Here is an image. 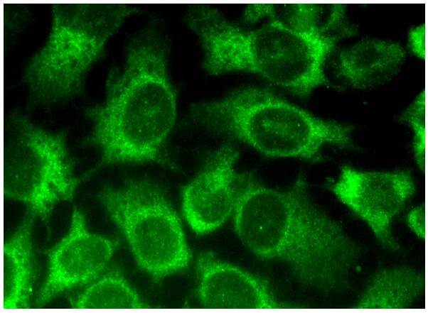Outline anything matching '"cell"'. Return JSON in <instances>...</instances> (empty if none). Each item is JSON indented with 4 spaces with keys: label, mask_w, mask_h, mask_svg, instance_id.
I'll use <instances>...</instances> for the list:
<instances>
[{
    "label": "cell",
    "mask_w": 428,
    "mask_h": 313,
    "mask_svg": "<svg viewBox=\"0 0 428 313\" xmlns=\"http://www.w3.org/2000/svg\"><path fill=\"white\" fill-rule=\"evenodd\" d=\"M233 220L249 250L287 263L304 285L325 292L349 287L361 249L311 201L302 175L282 191L265 187L252 174L238 175Z\"/></svg>",
    "instance_id": "obj_1"
},
{
    "label": "cell",
    "mask_w": 428,
    "mask_h": 313,
    "mask_svg": "<svg viewBox=\"0 0 428 313\" xmlns=\"http://www.w3.org/2000/svg\"><path fill=\"white\" fill-rule=\"evenodd\" d=\"M126 56L123 67L109 72L105 102L86 110L93 127L83 144L99 150V167L154 162L173 168L166 143L176 98L168 75L167 45L149 28L129 43Z\"/></svg>",
    "instance_id": "obj_2"
},
{
    "label": "cell",
    "mask_w": 428,
    "mask_h": 313,
    "mask_svg": "<svg viewBox=\"0 0 428 313\" xmlns=\"http://www.w3.org/2000/svg\"><path fill=\"white\" fill-rule=\"evenodd\" d=\"M212 74L233 70L257 73L301 97L328 84L323 66L338 38L304 34L270 22L242 29L217 9L198 4L188 15Z\"/></svg>",
    "instance_id": "obj_3"
},
{
    "label": "cell",
    "mask_w": 428,
    "mask_h": 313,
    "mask_svg": "<svg viewBox=\"0 0 428 313\" xmlns=\"http://www.w3.org/2000/svg\"><path fill=\"white\" fill-rule=\"evenodd\" d=\"M191 117L209 130L235 138L269 157H295L316 162L324 145L352 148V127L326 121L256 87L239 89L203 102Z\"/></svg>",
    "instance_id": "obj_4"
},
{
    "label": "cell",
    "mask_w": 428,
    "mask_h": 313,
    "mask_svg": "<svg viewBox=\"0 0 428 313\" xmlns=\"http://www.w3.org/2000/svg\"><path fill=\"white\" fill-rule=\"evenodd\" d=\"M135 11L124 3H53L51 31L25 72L32 105L81 93L85 77L104 54L107 39Z\"/></svg>",
    "instance_id": "obj_5"
},
{
    "label": "cell",
    "mask_w": 428,
    "mask_h": 313,
    "mask_svg": "<svg viewBox=\"0 0 428 313\" xmlns=\"http://www.w3.org/2000/svg\"><path fill=\"white\" fill-rule=\"evenodd\" d=\"M97 199L155 282L188 268L192 256L182 224L161 185L129 179L118 187L105 186Z\"/></svg>",
    "instance_id": "obj_6"
},
{
    "label": "cell",
    "mask_w": 428,
    "mask_h": 313,
    "mask_svg": "<svg viewBox=\"0 0 428 313\" xmlns=\"http://www.w3.org/2000/svg\"><path fill=\"white\" fill-rule=\"evenodd\" d=\"M66 132H50L18 114L6 123L3 193L22 202L48 225L60 201L72 200L80 180L66 145Z\"/></svg>",
    "instance_id": "obj_7"
},
{
    "label": "cell",
    "mask_w": 428,
    "mask_h": 313,
    "mask_svg": "<svg viewBox=\"0 0 428 313\" xmlns=\"http://www.w3.org/2000/svg\"><path fill=\"white\" fill-rule=\"evenodd\" d=\"M328 187L367 223L382 246L400 249L391 224L415 192L410 172H366L344 165L338 179Z\"/></svg>",
    "instance_id": "obj_8"
},
{
    "label": "cell",
    "mask_w": 428,
    "mask_h": 313,
    "mask_svg": "<svg viewBox=\"0 0 428 313\" xmlns=\"http://www.w3.org/2000/svg\"><path fill=\"white\" fill-rule=\"evenodd\" d=\"M119 245L118 240L90 232L84 214L74 207L68 231L46 252L48 271L35 300L36 307L67 290L95 280Z\"/></svg>",
    "instance_id": "obj_9"
},
{
    "label": "cell",
    "mask_w": 428,
    "mask_h": 313,
    "mask_svg": "<svg viewBox=\"0 0 428 313\" xmlns=\"http://www.w3.org/2000/svg\"><path fill=\"white\" fill-rule=\"evenodd\" d=\"M239 153L225 143L211 153L202 168L182 190V211L192 230L201 235L215 231L233 213Z\"/></svg>",
    "instance_id": "obj_10"
},
{
    "label": "cell",
    "mask_w": 428,
    "mask_h": 313,
    "mask_svg": "<svg viewBox=\"0 0 428 313\" xmlns=\"http://www.w3.org/2000/svg\"><path fill=\"white\" fill-rule=\"evenodd\" d=\"M197 296L202 307L212 309H278L291 307L279 302L267 282L223 262L211 252L196 260Z\"/></svg>",
    "instance_id": "obj_11"
},
{
    "label": "cell",
    "mask_w": 428,
    "mask_h": 313,
    "mask_svg": "<svg viewBox=\"0 0 428 313\" xmlns=\"http://www.w3.org/2000/svg\"><path fill=\"white\" fill-rule=\"evenodd\" d=\"M36 214L28 208L21 224L4 244L1 309L31 308L38 265L33 249V226Z\"/></svg>",
    "instance_id": "obj_12"
},
{
    "label": "cell",
    "mask_w": 428,
    "mask_h": 313,
    "mask_svg": "<svg viewBox=\"0 0 428 313\" xmlns=\"http://www.w3.org/2000/svg\"><path fill=\"white\" fill-rule=\"evenodd\" d=\"M405 58V51L400 43L365 38L339 53L336 72L350 85L365 88L394 75Z\"/></svg>",
    "instance_id": "obj_13"
},
{
    "label": "cell",
    "mask_w": 428,
    "mask_h": 313,
    "mask_svg": "<svg viewBox=\"0 0 428 313\" xmlns=\"http://www.w3.org/2000/svg\"><path fill=\"white\" fill-rule=\"evenodd\" d=\"M424 287V275L411 268L384 269L372 277L354 308L407 309Z\"/></svg>",
    "instance_id": "obj_14"
},
{
    "label": "cell",
    "mask_w": 428,
    "mask_h": 313,
    "mask_svg": "<svg viewBox=\"0 0 428 313\" xmlns=\"http://www.w3.org/2000/svg\"><path fill=\"white\" fill-rule=\"evenodd\" d=\"M77 309H140L149 307L122 273L112 270L88 286L71 303Z\"/></svg>",
    "instance_id": "obj_15"
},
{
    "label": "cell",
    "mask_w": 428,
    "mask_h": 313,
    "mask_svg": "<svg viewBox=\"0 0 428 313\" xmlns=\"http://www.w3.org/2000/svg\"><path fill=\"white\" fill-rule=\"evenodd\" d=\"M313 14V4H252L248 5L244 13L247 21L268 16L271 22L287 29L314 35Z\"/></svg>",
    "instance_id": "obj_16"
},
{
    "label": "cell",
    "mask_w": 428,
    "mask_h": 313,
    "mask_svg": "<svg viewBox=\"0 0 428 313\" xmlns=\"http://www.w3.org/2000/svg\"><path fill=\"white\" fill-rule=\"evenodd\" d=\"M426 100L423 91L407 109L402 116L412 129L414 137V152L416 161L422 170H425L426 149Z\"/></svg>",
    "instance_id": "obj_17"
},
{
    "label": "cell",
    "mask_w": 428,
    "mask_h": 313,
    "mask_svg": "<svg viewBox=\"0 0 428 313\" xmlns=\"http://www.w3.org/2000/svg\"><path fill=\"white\" fill-rule=\"evenodd\" d=\"M407 223L419 238H425V205L422 204L412 209L407 215Z\"/></svg>",
    "instance_id": "obj_18"
},
{
    "label": "cell",
    "mask_w": 428,
    "mask_h": 313,
    "mask_svg": "<svg viewBox=\"0 0 428 313\" xmlns=\"http://www.w3.org/2000/svg\"><path fill=\"white\" fill-rule=\"evenodd\" d=\"M409 45L412 53L422 59L425 58V25L413 28L409 33Z\"/></svg>",
    "instance_id": "obj_19"
}]
</instances>
